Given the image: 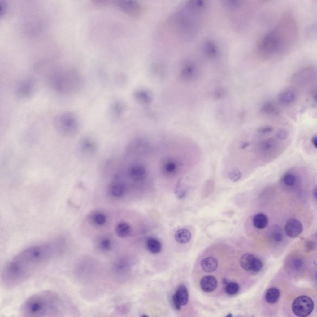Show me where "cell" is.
Returning <instances> with one entry per match:
<instances>
[{
    "label": "cell",
    "mask_w": 317,
    "mask_h": 317,
    "mask_svg": "<svg viewBox=\"0 0 317 317\" xmlns=\"http://www.w3.org/2000/svg\"><path fill=\"white\" fill-rule=\"evenodd\" d=\"M261 112L266 114H276L277 110L276 107L271 103L267 102L265 103L261 109Z\"/></svg>",
    "instance_id": "obj_27"
},
{
    "label": "cell",
    "mask_w": 317,
    "mask_h": 317,
    "mask_svg": "<svg viewBox=\"0 0 317 317\" xmlns=\"http://www.w3.org/2000/svg\"><path fill=\"white\" fill-rule=\"evenodd\" d=\"M249 145L250 144L249 142H243L242 144H241L240 146V148L241 149H245V148H247V147H248Z\"/></svg>",
    "instance_id": "obj_39"
},
{
    "label": "cell",
    "mask_w": 317,
    "mask_h": 317,
    "mask_svg": "<svg viewBox=\"0 0 317 317\" xmlns=\"http://www.w3.org/2000/svg\"><path fill=\"white\" fill-rule=\"evenodd\" d=\"M176 241L180 244H185L189 242L191 238V234L188 230L181 228L177 230L175 234Z\"/></svg>",
    "instance_id": "obj_20"
},
{
    "label": "cell",
    "mask_w": 317,
    "mask_h": 317,
    "mask_svg": "<svg viewBox=\"0 0 317 317\" xmlns=\"http://www.w3.org/2000/svg\"><path fill=\"white\" fill-rule=\"evenodd\" d=\"M298 35L296 20L292 12L288 11L258 42L256 53L260 58L266 60L281 57L292 48Z\"/></svg>",
    "instance_id": "obj_2"
},
{
    "label": "cell",
    "mask_w": 317,
    "mask_h": 317,
    "mask_svg": "<svg viewBox=\"0 0 317 317\" xmlns=\"http://www.w3.org/2000/svg\"><path fill=\"white\" fill-rule=\"evenodd\" d=\"M239 289L238 284L235 282H230L228 283L225 287L226 293L230 295H234L238 292Z\"/></svg>",
    "instance_id": "obj_28"
},
{
    "label": "cell",
    "mask_w": 317,
    "mask_h": 317,
    "mask_svg": "<svg viewBox=\"0 0 317 317\" xmlns=\"http://www.w3.org/2000/svg\"><path fill=\"white\" fill-rule=\"evenodd\" d=\"M217 282L216 279L210 275L203 277L200 281V286L202 289L206 292H211L216 288Z\"/></svg>",
    "instance_id": "obj_16"
},
{
    "label": "cell",
    "mask_w": 317,
    "mask_h": 317,
    "mask_svg": "<svg viewBox=\"0 0 317 317\" xmlns=\"http://www.w3.org/2000/svg\"><path fill=\"white\" fill-rule=\"evenodd\" d=\"M146 245L148 250L152 253L158 254L161 250L162 245L160 242L154 238H148L146 241Z\"/></svg>",
    "instance_id": "obj_24"
},
{
    "label": "cell",
    "mask_w": 317,
    "mask_h": 317,
    "mask_svg": "<svg viewBox=\"0 0 317 317\" xmlns=\"http://www.w3.org/2000/svg\"><path fill=\"white\" fill-rule=\"evenodd\" d=\"M55 131L60 135L67 137L75 136L79 130L77 119L73 113L65 111L57 114L53 120Z\"/></svg>",
    "instance_id": "obj_5"
},
{
    "label": "cell",
    "mask_w": 317,
    "mask_h": 317,
    "mask_svg": "<svg viewBox=\"0 0 317 317\" xmlns=\"http://www.w3.org/2000/svg\"><path fill=\"white\" fill-rule=\"evenodd\" d=\"M277 147V144L274 139H267L261 144L260 151L264 155H269L275 151Z\"/></svg>",
    "instance_id": "obj_18"
},
{
    "label": "cell",
    "mask_w": 317,
    "mask_h": 317,
    "mask_svg": "<svg viewBox=\"0 0 317 317\" xmlns=\"http://www.w3.org/2000/svg\"><path fill=\"white\" fill-rule=\"evenodd\" d=\"M286 235L291 238H295L298 236L303 230L302 225L298 219L291 218L286 222L284 228Z\"/></svg>",
    "instance_id": "obj_11"
},
{
    "label": "cell",
    "mask_w": 317,
    "mask_h": 317,
    "mask_svg": "<svg viewBox=\"0 0 317 317\" xmlns=\"http://www.w3.org/2000/svg\"><path fill=\"white\" fill-rule=\"evenodd\" d=\"M296 98L295 92L291 89H287L279 94L278 100L279 103L283 106H287L294 102Z\"/></svg>",
    "instance_id": "obj_15"
},
{
    "label": "cell",
    "mask_w": 317,
    "mask_h": 317,
    "mask_svg": "<svg viewBox=\"0 0 317 317\" xmlns=\"http://www.w3.org/2000/svg\"><path fill=\"white\" fill-rule=\"evenodd\" d=\"M302 265V262L301 260L299 259H297L295 260L294 263V266L296 268H298L300 267Z\"/></svg>",
    "instance_id": "obj_38"
},
{
    "label": "cell",
    "mask_w": 317,
    "mask_h": 317,
    "mask_svg": "<svg viewBox=\"0 0 317 317\" xmlns=\"http://www.w3.org/2000/svg\"><path fill=\"white\" fill-rule=\"evenodd\" d=\"M304 247L306 252H309L315 249L316 247V244L312 241L307 240L304 242Z\"/></svg>",
    "instance_id": "obj_32"
},
{
    "label": "cell",
    "mask_w": 317,
    "mask_h": 317,
    "mask_svg": "<svg viewBox=\"0 0 317 317\" xmlns=\"http://www.w3.org/2000/svg\"><path fill=\"white\" fill-rule=\"evenodd\" d=\"M297 177L294 174L290 173H285L282 178V183L285 186L292 187L296 183Z\"/></svg>",
    "instance_id": "obj_26"
},
{
    "label": "cell",
    "mask_w": 317,
    "mask_h": 317,
    "mask_svg": "<svg viewBox=\"0 0 317 317\" xmlns=\"http://www.w3.org/2000/svg\"><path fill=\"white\" fill-rule=\"evenodd\" d=\"M79 147L80 151L83 155L90 156L96 152L97 149V144L93 138L87 137L83 138L81 140Z\"/></svg>",
    "instance_id": "obj_12"
},
{
    "label": "cell",
    "mask_w": 317,
    "mask_h": 317,
    "mask_svg": "<svg viewBox=\"0 0 317 317\" xmlns=\"http://www.w3.org/2000/svg\"><path fill=\"white\" fill-rule=\"evenodd\" d=\"M114 231L115 235L118 237L124 239L130 236L132 228L131 225L127 222L119 220L115 224Z\"/></svg>",
    "instance_id": "obj_13"
},
{
    "label": "cell",
    "mask_w": 317,
    "mask_h": 317,
    "mask_svg": "<svg viewBox=\"0 0 317 317\" xmlns=\"http://www.w3.org/2000/svg\"><path fill=\"white\" fill-rule=\"evenodd\" d=\"M172 303L174 309L176 311H180L181 309V305L177 299L175 294L172 297Z\"/></svg>",
    "instance_id": "obj_34"
},
{
    "label": "cell",
    "mask_w": 317,
    "mask_h": 317,
    "mask_svg": "<svg viewBox=\"0 0 317 317\" xmlns=\"http://www.w3.org/2000/svg\"><path fill=\"white\" fill-rule=\"evenodd\" d=\"M129 178L134 181H141L145 179L146 176L145 168L138 164L132 166L128 172Z\"/></svg>",
    "instance_id": "obj_14"
},
{
    "label": "cell",
    "mask_w": 317,
    "mask_h": 317,
    "mask_svg": "<svg viewBox=\"0 0 317 317\" xmlns=\"http://www.w3.org/2000/svg\"><path fill=\"white\" fill-rule=\"evenodd\" d=\"M176 163L171 161L166 163L164 165L163 169L166 173L171 174L176 172Z\"/></svg>",
    "instance_id": "obj_29"
},
{
    "label": "cell",
    "mask_w": 317,
    "mask_h": 317,
    "mask_svg": "<svg viewBox=\"0 0 317 317\" xmlns=\"http://www.w3.org/2000/svg\"><path fill=\"white\" fill-rule=\"evenodd\" d=\"M272 131V128L269 126L263 127L260 128L258 130V132L259 133L262 134H266L269 133L271 132Z\"/></svg>",
    "instance_id": "obj_36"
},
{
    "label": "cell",
    "mask_w": 317,
    "mask_h": 317,
    "mask_svg": "<svg viewBox=\"0 0 317 317\" xmlns=\"http://www.w3.org/2000/svg\"><path fill=\"white\" fill-rule=\"evenodd\" d=\"M96 247L103 252L110 251L113 249L116 242V239L109 233H103L97 235L94 239Z\"/></svg>",
    "instance_id": "obj_9"
},
{
    "label": "cell",
    "mask_w": 317,
    "mask_h": 317,
    "mask_svg": "<svg viewBox=\"0 0 317 317\" xmlns=\"http://www.w3.org/2000/svg\"><path fill=\"white\" fill-rule=\"evenodd\" d=\"M88 217L87 219L90 224L98 229H102L106 227L109 222L108 214L101 209L96 210L91 212Z\"/></svg>",
    "instance_id": "obj_8"
},
{
    "label": "cell",
    "mask_w": 317,
    "mask_h": 317,
    "mask_svg": "<svg viewBox=\"0 0 317 317\" xmlns=\"http://www.w3.org/2000/svg\"><path fill=\"white\" fill-rule=\"evenodd\" d=\"M47 78L54 90L63 94L77 93L83 85L80 72L74 67H70L58 72H51Z\"/></svg>",
    "instance_id": "obj_4"
},
{
    "label": "cell",
    "mask_w": 317,
    "mask_h": 317,
    "mask_svg": "<svg viewBox=\"0 0 317 317\" xmlns=\"http://www.w3.org/2000/svg\"><path fill=\"white\" fill-rule=\"evenodd\" d=\"M31 80H24L19 84L17 88L16 94L20 99H24L30 98L34 93L35 85Z\"/></svg>",
    "instance_id": "obj_10"
},
{
    "label": "cell",
    "mask_w": 317,
    "mask_h": 317,
    "mask_svg": "<svg viewBox=\"0 0 317 317\" xmlns=\"http://www.w3.org/2000/svg\"><path fill=\"white\" fill-rule=\"evenodd\" d=\"M122 103L119 101L113 102L109 109V115L111 119H116L120 116L124 110Z\"/></svg>",
    "instance_id": "obj_19"
},
{
    "label": "cell",
    "mask_w": 317,
    "mask_h": 317,
    "mask_svg": "<svg viewBox=\"0 0 317 317\" xmlns=\"http://www.w3.org/2000/svg\"><path fill=\"white\" fill-rule=\"evenodd\" d=\"M288 134L287 131L284 129H280L277 132L276 136L278 139L281 140H285L287 138Z\"/></svg>",
    "instance_id": "obj_33"
},
{
    "label": "cell",
    "mask_w": 317,
    "mask_h": 317,
    "mask_svg": "<svg viewBox=\"0 0 317 317\" xmlns=\"http://www.w3.org/2000/svg\"><path fill=\"white\" fill-rule=\"evenodd\" d=\"M262 263L258 258H255L251 270L255 272H258L260 271L262 268Z\"/></svg>",
    "instance_id": "obj_31"
},
{
    "label": "cell",
    "mask_w": 317,
    "mask_h": 317,
    "mask_svg": "<svg viewBox=\"0 0 317 317\" xmlns=\"http://www.w3.org/2000/svg\"><path fill=\"white\" fill-rule=\"evenodd\" d=\"M311 141L313 146L316 149L317 148V137L316 136H313L311 139Z\"/></svg>",
    "instance_id": "obj_37"
},
{
    "label": "cell",
    "mask_w": 317,
    "mask_h": 317,
    "mask_svg": "<svg viewBox=\"0 0 317 317\" xmlns=\"http://www.w3.org/2000/svg\"><path fill=\"white\" fill-rule=\"evenodd\" d=\"M226 316H227V317H232V314H231V313H230L228 314V315H227Z\"/></svg>",
    "instance_id": "obj_41"
},
{
    "label": "cell",
    "mask_w": 317,
    "mask_h": 317,
    "mask_svg": "<svg viewBox=\"0 0 317 317\" xmlns=\"http://www.w3.org/2000/svg\"><path fill=\"white\" fill-rule=\"evenodd\" d=\"M313 195L315 199L317 198V187L316 186L314 188L313 191Z\"/></svg>",
    "instance_id": "obj_40"
},
{
    "label": "cell",
    "mask_w": 317,
    "mask_h": 317,
    "mask_svg": "<svg viewBox=\"0 0 317 317\" xmlns=\"http://www.w3.org/2000/svg\"><path fill=\"white\" fill-rule=\"evenodd\" d=\"M255 257L252 254L246 253L240 258V263L241 267L246 271L251 270Z\"/></svg>",
    "instance_id": "obj_23"
},
{
    "label": "cell",
    "mask_w": 317,
    "mask_h": 317,
    "mask_svg": "<svg viewBox=\"0 0 317 317\" xmlns=\"http://www.w3.org/2000/svg\"><path fill=\"white\" fill-rule=\"evenodd\" d=\"M65 245V239L59 238L22 251L4 266L1 275L3 284L12 288L25 282L61 253Z\"/></svg>",
    "instance_id": "obj_1"
},
{
    "label": "cell",
    "mask_w": 317,
    "mask_h": 317,
    "mask_svg": "<svg viewBox=\"0 0 317 317\" xmlns=\"http://www.w3.org/2000/svg\"><path fill=\"white\" fill-rule=\"evenodd\" d=\"M274 241L277 243L281 242L283 239V236L282 233L279 232H275L272 235Z\"/></svg>",
    "instance_id": "obj_35"
},
{
    "label": "cell",
    "mask_w": 317,
    "mask_h": 317,
    "mask_svg": "<svg viewBox=\"0 0 317 317\" xmlns=\"http://www.w3.org/2000/svg\"><path fill=\"white\" fill-rule=\"evenodd\" d=\"M241 173L237 169L235 168L232 169L229 173V178L232 181L236 182L239 180L241 178Z\"/></svg>",
    "instance_id": "obj_30"
},
{
    "label": "cell",
    "mask_w": 317,
    "mask_h": 317,
    "mask_svg": "<svg viewBox=\"0 0 317 317\" xmlns=\"http://www.w3.org/2000/svg\"><path fill=\"white\" fill-rule=\"evenodd\" d=\"M268 222L267 216L263 213H258L255 215L253 219V223L256 228L262 229L265 228Z\"/></svg>",
    "instance_id": "obj_21"
},
{
    "label": "cell",
    "mask_w": 317,
    "mask_h": 317,
    "mask_svg": "<svg viewBox=\"0 0 317 317\" xmlns=\"http://www.w3.org/2000/svg\"><path fill=\"white\" fill-rule=\"evenodd\" d=\"M110 183L107 189L108 197L111 200L119 201L124 196L126 190L125 183L117 177Z\"/></svg>",
    "instance_id": "obj_7"
},
{
    "label": "cell",
    "mask_w": 317,
    "mask_h": 317,
    "mask_svg": "<svg viewBox=\"0 0 317 317\" xmlns=\"http://www.w3.org/2000/svg\"><path fill=\"white\" fill-rule=\"evenodd\" d=\"M20 313L27 317H59L63 315V302L57 293L43 290L28 297L22 305Z\"/></svg>",
    "instance_id": "obj_3"
},
{
    "label": "cell",
    "mask_w": 317,
    "mask_h": 317,
    "mask_svg": "<svg viewBox=\"0 0 317 317\" xmlns=\"http://www.w3.org/2000/svg\"><path fill=\"white\" fill-rule=\"evenodd\" d=\"M280 295L279 290L275 287L269 289L266 292L265 298L266 301L269 303H274L278 300Z\"/></svg>",
    "instance_id": "obj_25"
},
{
    "label": "cell",
    "mask_w": 317,
    "mask_h": 317,
    "mask_svg": "<svg viewBox=\"0 0 317 317\" xmlns=\"http://www.w3.org/2000/svg\"><path fill=\"white\" fill-rule=\"evenodd\" d=\"M201 266L203 270L207 273L212 272L216 270L218 262L216 258L210 257L203 259L201 262Z\"/></svg>",
    "instance_id": "obj_17"
},
{
    "label": "cell",
    "mask_w": 317,
    "mask_h": 317,
    "mask_svg": "<svg viewBox=\"0 0 317 317\" xmlns=\"http://www.w3.org/2000/svg\"><path fill=\"white\" fill-rule=\"evenodd\" d=\"M181 306L185 305L188 303L189 295L187 288L184 285H180L177 288L175 294Z\"/></svg>",
    "instance_id": "obj_22"
},
{
    "label": "cell",
    "mask_w": 317,
    "mask_h": 317,
    "mask_svg": "<svg viewBox=\"0 0 317 317\" xmlns=\"http://www.w3.org/2000/svg\"><path fill=\"white\" fill-rule=\"evenodd\" d=\"M141 316L142 317H148V316L147 315H146L143 314V315H142Z\"/></svg>",
    "instance_id": "obj_42"
},
{
    "label": "cell",
    "mask_w": 317,
    "mask_h": 317,
    "mask_svg": "<svg viewBox=\"0 0 317 317\" xmlns=\"http://www.w3.org/2000/svg\"><path fill=\"white\" fill-rule=\"evenodd\" d=\"M314 302L309 297L305 295L299 296L296 298L292 304V310L294 314L299 317H306L312 312Z\"/></svg>",
    "instance_id": "obj_6"
}]
</instances>
